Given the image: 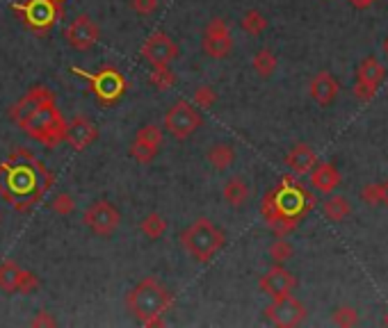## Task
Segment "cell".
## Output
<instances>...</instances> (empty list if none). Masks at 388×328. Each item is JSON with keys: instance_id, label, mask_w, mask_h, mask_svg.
Instances as JSON below:
<instances>
[{"instance_id": "e575fe53", "label": "cell", "mask_w": 388, "mask_h": 328, "mask_svg": "<svg viewBox=\"0 0 388 328\" xmlns=\"http://www.w3.org/2000/svg\"><path fill=\"white\" fill-rule=\"evenodd\" d=\"M384 326H388V313H386V317H384Z\"/></svg>"}, {"instance_id": "9a60e30c", "label": "cell", "mask_w": 388, "mask_h": 328, "mask_svg": "<svg viewBox=\"0 0 388 328\" xmlns=\"http://www.w3.org/2000/svg\"><path fill=\"white\" fill-rule=\"evenodd\" d=\"M96 137H99V128L87 117H75L64 128V139L75 151H85L87 146H92Z\"/></svg>"}, {"instance_id": "8fae6325", "label": "cell", "mask_w": 388, "mask_h": 328, "mask_svg": "<svg viewBox=\"0 0 388 328\" xmlns=\"http://www.w3.org/2000/svg\"><path fill=\"white\" fill-rule=\"evenodd\" d=\"M66 42L75 51H92V48L99 44L101 39V27L96 25V21L90 14H78L73 21L66 25Z\"/></svg>"}, {"instance_id": "5bb4252c", "label": "cell", "mask_w": 388, "mask_h": 328, "mask_svg": "<svg viewBox=\"0 0 388 328\" xmlns=\"http://www.w3.org/2000/svg\"><path fill=\"white\" fill-rule=\"evenodd\" d=\"M260 292H265L269 298H279V296H288L295 292L297 287V278L293 272H288L284 265H274L272 269L260 276L258 281Z\"/></svg>"}, {"instance_id": "603a6c76", "label": "cell", "mask_w": 388, "mask_h": 328, "mask_svg": "<svg viewBox=\"0 0 388 328\" xmlns=\"http://www.w3.org/2000/svg\"><path fill=\"white\" fill-rule=\"evenodd\" d=\"M140 230L151 242H158V239L167 233V219H164L160 212H149V215L140 221Z\"/></svg>"}, {"instance_id": "8d00e7d4", "label": "cell", "mask_w": 388, "mask_h": 328, "mask_svg": "<svg viewBox=\"0 0 388 328\" xmlns=\"http://www.w3.org/2000/svg\"><path fill=\"white\" fill-rule=\"evenodd\" d=\"M0 221H3V215H0Z\"/></svg>"}, {"instance_id": "9c48e42d", "label": "cell", "mask_w": 388, "mask_h": 328, "mask_svg": "<svg viewBox=\"0 0 388 328\" xmlns=\"http://www.w3.org/2000/svg\"><path fill=\"white\" fill-rule=\"evenodd\" d=\"M39 287V281L32 272L18 267L12 260L0 263V289L5 294H32Z\"/></svg>"}, {"instance_id": "ac0fdd59", "label": "cell", "mask_w": 388, "mask_h": 328, "mask_svg": "<svg viewBox=\"0 0 388 328\" xmlns=\"http://www.w3.org/2000/svg\"><path fill=\"white\" fill-rule=\"evenodd\" d=\"M14 9L23 12L28 23L39 27V30L48 27L55 18V7L51 0H30V3H25V5H14Z\"/></svg>"}, {"instance_id": "44dd1931", "label": "cell", "mask_w": 388, "mask_h": 328, "mask_svg": "<svg viewBox=\"0 0 388 328\" xmlns=\"http://www.w3.org/2000/svg\"><path fill=\"white\" fill-rule=\"evenodd\" d=\"M206 160L215 171H226L233 167V162H236V149L226 141H217L208 149Z\"/></svg>"}, {"instance_id": "277c9868", "label": "cell", "mask_w": 388, "mask_h": 328, "mask_svg": "<svg viewBox=\"0 0 388 328\" xmlns=\"http://www.w3.org/2000/svg\"><path fill=\"white\" fill-rule=\"evenodd\" d=\"M201 125V114L188 101H176L164 114V130H167L174 139H188Z\"/></svg>"}, {"instance_id": "30bf717a", "label": "cell", "mask_w": 388, "mask_h": 328, "mask_svg": "<svg viewBox=\"0 0 388 328\" xmlns=\"http://www.w3.org/2000/svg\"><path fill=\"white\" fill-rule=\"evenodd\" d=\"M160 146H162V128L155 123H149V125H142V128L135 132V139L131 144V158L138 160L140 164H149L158 158L160 153Z\"/></svg>"}, {"instance_id": "484cf974", "label": "cell", "mask_w": 388, "mask_h": 328, "mask_svg": "<svg viewBox=\"0 0 388 328\" xmlns=\"http://www.w3.org/2000/svg\"><path fill=\"white\" fill-rule=\"evenodd\" d=\"M149 80H151V84L155 87V89L167 92V89H171L174 84H176V73L171 71L169 64H155V66H151Z\"/></svg>"}, {"instance_id": "4dcf8cb0", "label": "cell", "mask_w": 388, "mask_h": 328, "mask_svg": "<svg viewBox=\"0 0 388 328\" xmlns=\"http://www.w3.org/2000/svg\"><path fill=\"white\" fill-rule=\"evenodd\" d=\"M131 7H133L135 14H140V16H151V14L158 12L160 0H131Z\"/></svg>"}, {"instance_id": "d6986e66", "label": "cell", "mask_w": 388, "mask_h": 328, "mask_svg": "<svg viewBox=\"0 0 388 328\" xmlns=\"http://www.w3.org/2000/svg\"><path fill=\"white\" fill-rule=\"evenodd\" d=\"M317 156L308 144H295L286 156V167L295 173V176H306V173L315 167Z\"/></svg>"}, {"instance_id": "f546056e", "label": "cell", "mask_w": 388, "mask_h": 328, "mask_svg": "<svg viewBox=\"0 0 388 328\" xmlns=\"http://www.w3.org/2000/svg\"><path fill=\"white\" fill-rule=\"evenodd\" d=\"M53 212L60 217H69L71 212L75 210V198L69 194V191H57V194L53 196V203H51Z\"/></svg>"}, {"instance_id": "d590c367", "label": "cell", "mask_w": 388, "mask_h": 328, "mask_svg": "<svg viewBox=\"0 0 388 328\" xmlns=\"http://www.w3.org/2000/svg\"><path fill=\"white\" fill-rule=\"evenodd\" d=\"M384 51H386V55H388V39H386V44H384Z\"/></svg>"}, {"instance_id": "e0dca14e", "label": "cell", "mask_w": 388, "mask_h": 328, "mask_svg": "<svg viewBox=\"0 0 388 328\" xmlns=\"http://www.w3.org/2000/svg\"><path fill=\"white\" fill-rule=\"evenodd\" d=\"M310 176V185L320 194H334V191L341 187V171L336 169V164L332 162H315V167L308 171Z\"/></svg>"}, {"instance_id": "83f0119b", "label": "cell", "mask_w": 388, "mask_h": 328, "mask_svg": "<svg viewBox=\"0 0 388 328\" xmlns=\"http://www.w3.org/2000/svg\"><path fill=\"white\" fill-rule=\"evenodd\" d=\"M217 103V92H215V87H210V84H203L199 87L197 92H194V108L197 110H210L212 105Z\"/></svg>"}, {"instance_id": "ffe728a7", "label": "cell", "mask_w": 388, "mask_h": 328, "mask_svg": "<svg viewBox=\"0 0 388 328\" xmlns=\"http://www.w3.org/2000/svg\"><path fill=\"white\" fill-rule=\"evenodd\" d=\"M222 198H224V203L229 208H236V210L245 208L249 203V198H251V187H249L247 178L231 176L224 182V187H222Z\"/></svg>"}, {"instance_id": "7c38bea8", "label": "cell", "mask_w": 388, "mask_h": 328, "mask_svg": "<svg viewBox=\"0 0 388 328\" xmlns=\"http://www.w3.org/2000/svg\"><path fill=\"white\" fill-rule=\"evenodd\" d=\"M140 55L144 57V62H149L151 66H155V64H171V62L178 60L181 48L167 32H153L149 39L142 44Z\"/></svg>"}, {"instance_id": "52a82bcc", "label": "cell", "mask_w": 388, "mask_h": 328, "mask_svg": "<svg viewBox=\"0 0 388 328\" xmlns=\"http://www.w3.org/2000/svg\"><path fill=\"white\" fill-rule=\"evenodd\" d=\"M203 53L212 60H224L233 51V32L224 18H210L201 34Z\"/></svg>"}, {"instance_id": "5b68a950", "label": "cell", "mask_w": 388, "mask_h": 328, "mask_svg": "<svg viewBox=\"0 0 388 328\" xmlns=\"http://www.w3.org/2000/svg\"><path fill=\"white\" fill-rule=\"evenodd\" d=\"M85 226L99 237H110L116 233V228L121 226V212L110 201H94L85 208L83 212Z\"/></svg>"}, {"instance_id": "8992f818", "label": "cell", "mask_w": 388, "mask_h": 328, "mask_svg": "<svg viewBox=\"0 0 388 328\" xmlns=\"http://www.w3.org/2000/svg\"><path fill=\"white\" fill-rule=\"evenodd\" d=\"M306 305L299 301L297 296L288 294V296H279L272 298V303L265 308V320L274 326L281 328H293L299 326L306 320Z\"/></svg>"}, {"instance_id": "7402d4cb", "label": "cell", "mask_w": 388, "mask_h": 328, "mask_svg": "<svg viewBox=\"0 0 388 328\" xmlns=\"http://www.w3.org/2000/svg\"><path fill=\"white\" fill-rule=\"evenodd\" d=\"M322 212L329 221L334 224H341L349 215H352V203H349L347 196L341 194H327V201L322 203Z\"/></svg>"}, {"instance_id": "cb8c5ba5", "label": "cell", "mask_w": 388, "mask_h": 328, "mask_svg": "<svg viewBox=\"0 0 388 328\" xmlns=\"http://www.w3.org/2000/svg\"><path fill=\"white\" fill-rule=\"evenodd\" d=\"M251 66H254V71L260 75V78H272L279 66V60L277 55L269 51V48H260V51L254 53V60H251Z\"/></svg>"}, {"instance_id": "6da1fadb", "label": "cell", "mask_w": 388, "mask_h": 328, "mask_svg": "<svg viewBox=\"0 0 388 328\" xmlns=\"http://www.w3.org/2000/svg\"><path fill=\"white\" fill-rule=\"evenodd\" d=\"M14 121L21 128L46 146H55L64 139V121L60 110L53 105V96L48 89H32L12 108Z\"/></svg>"}, {"instance_id": "3957f363", "label": "cell", "mask_w": 388, "mask_h": 328, "mask_svg": "<svg viewBox=\"0 0 388 328\" xmlns=\"http://www.w3.org/2000/svg\"><path fill=\"white\" fill-rule=\"evenodd\" d=\"M181 244L197 263H210L226 244V233L210 219H197L181 233Z\"/></svg>"}, {"instance_id": "f1b7e54d", "label": "cell", "mask_w": 388, "mask_h": 328, "mask_svg": "<svg viewBox=\"0 0 388 328\" xmlns=\"http://www.w3.org/2000/svg\"><path fill=\"white\" fill-rule=\"evenodd\" d=\"M332 322L336 326H343V328L356 326L358 324V310H356V308H352V305H341V308H336V310H334Z\"/></svg>"}, {"instance_id": "ba28073f", "label": "cell", "mask_w": 388, "mask_h": 328, "mask_svg": "<svg viewBox=\"0 0 388 328\" xmlns=\"http://www.w3.org/2000/svg\"><path fill=\"white\" fill-rule=\"evenodd\" d=\"M384 80H386V66L372 55L365 57V60L358 64V71H356L354 96L358 101H370Z\"/></svg>"}, {"instance_id": "2e32d148", "label": "cell", "mask_w": 388, "mask_h": 328, "mask_svg": "<svg viewBox=\"0 0 388 328\" xmlns=\"http://www.w3.org/2000/svg\"><path fill=\"white\" fill-rule=\"evenodd\" d=\"M338 82L336 78L329 71H320L313 75V80L308 84V92H310V99H313L320 108H329L334 105V101L338 99Z\"/></svg>"}, {"instance_id": "d4e9b609", "label": "cell", "mask_w": 388, "mask_h": 328, "mask_svg": "<svg viewBox=\"0 0 388 328\" xmlns=\"http://www.w3.org/2000/svg\"><path fill=\"white\" fill-rule=\"evenodd\" d=\"M240 25L247 34L258 37V34H263L267 30L269 21H267V16L263 12H258V9H247V12L242 14V18H240Z\"/></svg>"}, {"instance_id": "d6a6232c", "label": "cell", "mask_w": 388, "mask_h": 328, "mask_svg": "<svg viewBox=\"0 0 388 328\" xmlns=\"http://www.w3.org/2000/svg\"><path fill=\"white\" fill-rule=\"evenodd\" d=\"M377 201H380V206L388 208V180L377 182Z\"/></svg>"}, {"instance_id": "4fadbf2b", "label": "cell", "mask_w": 388, "mask_h": 328, "mask_svg": "<svg viewBox=\"0 0 388 328\" xmlns=\"http://www.w3.org/2000/svg\"><path fill=\"white\" fill-rule=\"evenodd\" d=\"M71 71L90 80L92 87H94V94L99 96L103 103L116 101L121 96V92H123V78L116 71H112V69H105L101 73H87L83 69H71Z\"/></svg>"}, {"instance_id": "1f68e13d", "label": "cell", "mask_w": 388, "mask_h": 328, "mask_svg": "<svg viewBox=\"0 0 388 328\" xmlns=\"http://www.w3.org/2000/svg\"><path fill=\"white\" fill-rule=\"evenodd\" d=\"M55 324H57V322L51 317V313H46V310L37 313V315L32 317V320H30V326H39V328H42V326H55Z\"/></svg>"}, {"instance_id": "4316f807", "label": "cell", "mask_w": 388, "mask_h": 328, "mask_svg": "<svg viewBox=\"0 0 388 328\" xmlns=\"http://www.w3.org/2000/svg\"><path fill=\"white\" fill-rule=\"evenodd\" d=\"M293 256H295V246L290 244L286 237H279L269 244V258L274 260V265H286Z\"/></svg>"}, {"instance_id": "836d02e7", "label": "cell", "mask_w": 388, "mask_h": 328, "mask_svg": "<svg viewBox=\"0 0 388 328\" xmlns=\"http://www.w3.org/2000/svg\"><path fill=\"white\" fill-rule=\"evenodd\" d=\"M349 3H352L356 9H368V7L375 3V0H349Z\"/></svg>"}, {"instance_id": "7a4b0ae2", "label": "cell", "mask_w": 388, "mask_h": 328, "mask_svg": "<svg viewBox=\"0 0 388 328\" xmlns=\"http://www.w3.org/2000/svg\"><path fill=\"white\" fill-rule=\"evenodd\" d=\"M126 305L140 324L158 326L162 324V315L171 308V292L158 278L147 276L128 292Z\"/></svg>"}]
</instances>
